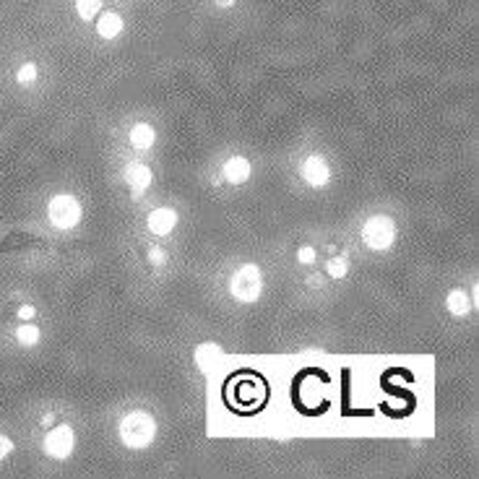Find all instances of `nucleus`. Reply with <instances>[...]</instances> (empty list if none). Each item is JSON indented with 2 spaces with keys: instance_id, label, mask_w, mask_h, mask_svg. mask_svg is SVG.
Listing matches in <instances>:
<instances>
[{
  "instance_id": "obj_3",
  "label": "nucleus",
  "mask_w": 479,
  "mask_h": 479,
  "mask_svg": "<svg viewBox=\"0 0 479 479\" xmlns=\"http://www.w3.org/2000/svg\"><path fill=\"white\" fill-rule=\"evenodd\" d=\"M230 292L237 303H256L263 292V274L256 263H242V266L232 274L230 279Z\"/></svg>"
},
{
  "instance_id": "obj_16",
  "label": "nucleus",
  "mask_w": 479,
  "mask_h": 479,
  "mask_svg": "<svg viewBox=\"0 0 479 479\" xmlns=\"http://www.w3.org/2000/svg\"><path fill=\"white\" fill-rule=\"evenodd\" d=\"M76 11L83 21H92L102 11V0H76Z\"/></svg>"
},
{
  "instance_id": "obj_12",
  "label": "nucleus",
  "mask_w": 479,
  "mask_h": 479,
  "mask_svg": "<svg viewBox=\"0 0 479 479\" xmlns=\"http://www.w3.org/2000/svg\"><path fill=\"white\" fill-rule=\"evenodd\" d=\"M97 32H99L102 39H115L123 32V19H120V13L115 11H107V13H102L99 19H97Z\"/></svg>"
},
{
  "instance_id": "obj_7",
  "label": "nucleus",
  "mask_w": 479,
  "mask_h": 479,
  "mask_svg": "<svg viewBox=\"0 0 479 479\" xmlns=\"http://www.w3.org/2000/svg\"><path fill=\"white\" fill-rule=\"evenodd\" d=\"M303 177L310 188H323V185L331 180V167L321 154H310L303 162Z\"/></svg>"
},
{
  "instance_id": "obj_20",
  "label": "nucleus",
  "mask_w": 479,
  "mask_h": 479,
  "mask_svg": "<svg viewBox=\"0 0 479 479\" xmlns=\"http://www.w3.org/2000/svg\"><path fill=\"white\" fill-rule=\"evenodd\" d=\"M297 261H300V263H313V261H315V250L310 248V245H303V248L297 250Z\"/></svg>"
},
{
  "instance_id": "obj_6",
  "label": "nucleus",
  "mask_w": 479,
  "mask_h": 479,
  "mask_svg": "<svg viewBox=\"0 0 479 479\" xmlns=\"http://www.w3.org/2000/svg\"><path fill=\"white\" fill-rule=\"evenodd\" d=\"M76 448V433L71 424H57L45 435V453L50 459L63 461L68 459Z\"/></svg>"
},
{
  "instance_id": "obj_18",
  "label": "nucleus",
  "mask_w": 479,
  "mask_h": 479,
  "mask_svg": "<svg viewBox=\"0 0 479 479\" xmlns=\"http://www.w3.org/2000/svg\"><path fill=\"white\" fill-rule=\"evenodd\" d=\"M16 81L24 83V86H27V83L37 81V65H34V63H24V65H21L19 74H16Z\"/></svg>"
},
{
  "instance_id": "obj_14",
  "label": "nucleus",
  "mask_w": 479,
  "mask_h": 479,
  "mask_svg": "<svg viewBox=\"0 0 479 479\" xmlns=\"http://www.w3.org/2000/svg\"><path fill=\"white\" fill-rule=\"evenodd\" d=\"M219 359H221V352L216 349L214 344H201L198 352H195V362H198V368H201L203 373H211Z\"/></svg>"
},
{
  "instance_id": "obj_10",
  "label": "nucleus",
  "mask_w": 479,
  "mask_h": 479,
  "mask_svg": "<svg viewBox=\"0 0 479 479\" xmlns=\"http://www.w3.org/2000/svg\"><path fill=\"white\" fill-rule=\"evenodd\" d=\"M250 175H253V167L245 157H232L227 159V165H224V180L232 185H242L248 183Z\"/></svg>"
},
{
  "instance_id": "obj_15",
  "label": "nucleus",
  "mask_w": 479,
  "mask_h": 479,
  "mask_svg": "<svg viewBox=\"0 0 479 479\" xmlns=\"http://www.w3.org/2000/svg\"><path fill=\"white\" fill-rule=\"evenodd\" d=\"M16 339H19L21 347H34L39 341V328L34 323H21L16 328Z\"/></svg>"
},
{
  "instance_id": "obj_21",
  "label": "nucleus",
  "mask_w": 479,
  "mask_h": 479,
  "mask_svg": "<svg viewBox=\"0 0 479 479\" xmlns=\"http://www.w3.org/2000/svg\"><path fill=\"white\" fill-rule=\"evenodd\" d=\"M11 451H13V443H11L8 438H6V435L0 433V461L6 459V456H8Z\"/></svg>"
},
{
  "instance_id": "obj_22",
  "label": "nucleus",
  "mask_w": 479,
  "mask_h": 479,
  "mask_svg": "<svg viewBox=\"0 0 479 479\" xmlns=\"http://www.w3.org/2000/svg\"><path fill=\"white\" fill-rule=\"evenodd\" d=\"M34 313H37V310H34L32 305H24V307H19V318H21V321H32V318H34Z\"/></svg>"
},
{
  "instance_id": "obj_4",
  "label": "nucleus",
  "mask_w": 479,
  "mask_h": 479,
  "mask_svg": "<svg viewBox=\"0 0 479 479\" xmlns=\"http://www.w3.org/2000/svg\"><path fill=\"white\" fill-rule=\"evenodd\" d=\"M81 203L71 193H57L47 203V219L55 230H74L76 224L81 221Z\"/></svg>"
},
{
  "instance_id": "obj_5",
  "label": "nucleus",
  "mask_w": 479,
  "mask_h": 479,
  "mask_svg": "<svg viewBox=\"0 0 479 479\" xmlns=\"http://www.w3.org/2000/svg\"><path fill=\"white\" fill-rule=\"evenodd\" d=\"M396 221L386 216V214H375L362 224V242L370 250H388L396 242Z\"/></svg>"
},
{
  "instance_id": "obj_1",
  "label": "nucleus",
  "mask_w": 479,
  "mask_h": 479,
  "mask_svg": "<svg viewBox=\"0 0 479 479\" xmlns=\"http://www.w3.org/2000/svg\"><path fill=\"white\" fill-rule=\"evenodd\" d=\"M224 398L230 401L235 412H258L266 404L268 386L256 373H237L224 388Z\"/></svg>"
},
{
  "instance_id": "obj_13",
  "label": "nucleus",
  "mask_w": 479,
  "mask_h": 479,
  "mask_svg": "<svg viewBox=\"0 0 479 479\" xmlns=\"http://www.w3.org/2000/svg\"><path fill=\"white\" fill-rule=\"evenodd\" d=\"M445 307H448V313L456 315V318H464V315L471 310V300L469 295L464 292V289H451L448 297H445Z\"/></svg>"
},
{
  "instance_id": "obj_19",
  "label": "nucleus",
  "mask_w": 479,
  "mask_h": 479,
  "mask_svg": "<svg viewBox=\"0 0 479 479\" xmlns=\"http://www.w3.org/2000/svg\"><path fill=\"white\" fill-rule=\"evenodd\" d=\"M148 263H151V266H157V268H162L167 263V253L162 248H151V250H148Z\"/></svg>"
},
{
  "instance_id": "obj_17",
  "label": "nucleus",
  "mask_w": 479,
  "mask_h": 479,
  "mask_svg": "<svg viewBox=\"0 0 479 479\" xmlns=\"http://www.w3.org/2000/svg\"><path fill=\"white\" fill-rule=\"evenodd\" d=\"M328 274H331V279H344L347 277V271H349V263H347V258L344 256H339V258H331L328 261Z\"/></svg>"
},
{
  "instance_id": "obj_8",
  "label": "nucleus",
  "mask_w": 479,
  "mask_h": 479,
  "mask_svg": "<svg viewBox=\"0 0 479 479\" xmlns=\"http://www.w3.org/2000/svg\"><path fill=\"white\" fill-rule=\"evenodd\" d=\"M146 227L151 235L167 237V235H172V230L177 227V211L175 209H167V206H159V209H154V211L148 214Z\"/></svg>"
},
{
  "instance_id": "obj_9",
  "label": "nucleus",
  "mask_w": 479,
  "mask_h": 479,
  "mask_svg": "<svg viewBox=\"0 0 479 479\" xmlns=\"http://www.w3.org/2000/svg\"><path fill=\"white\" fill-rule=\"evenodd\" d=\"M151 180H154V175H151V169H148L146 165L136 162V165L125 167V183H128V188L133 190V195L144 193L148 185H151Z\"/></svg>"
},
{
  "instance_id": "obj_2",
  "label": "nucleus",
  "mask_w": 479,
  "mask_h": 479,
  "mask_svg": "<svg viewBox=\"0 0 479 479\" xmlns=\"http://www.w3.org/2000/svg\"><path fill=\"white\" fill-rule=\"evenodd\" d=\"M118 433H120V440L125 443L128 448L144 451L157 438V422H154V417L148 415V412H141L139 409V412H130V415H125L120 419Z\"/></svg>"
},
{
  "instance_id": "obj_11",
  "label": "nucleus",
  "mask_w": 479,
  "mask_h": 479,
  "mask_svg": "<svg viewBox=\"0 0 479 479\" xmlns=\"http://www.w3.org/2000/svg\"><path fill=\"white\" fill-rule=\"evenodd\" d=\"M128 141L133 148H139V151H148V148L154 146V141H157V130L151 128L148 123H136L128 133Z\"/></svg>"
}]
</instances>
